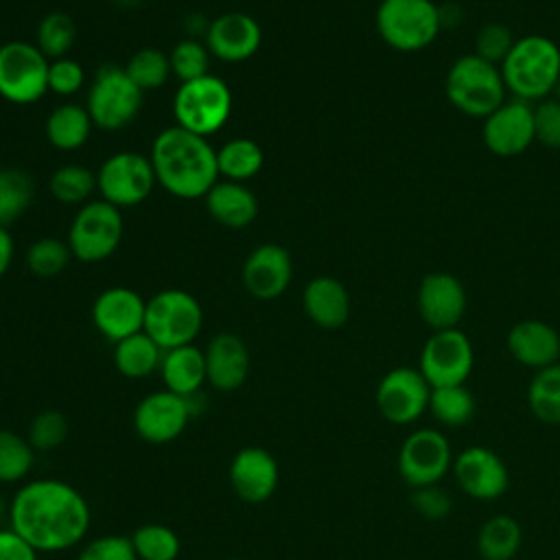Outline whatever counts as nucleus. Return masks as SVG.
Instances as JSON below:
<instances>
[{
  "label": "nucleus",
  "mask_w": 560,
  "mask_h": 560,
  "mask_svg": "<svg viewBox=\"0 0 560 560\" xmlns=\"http://www.w3.org/2000/svg\"><path fill=\"white\" fill-rule=\"evenodd\" d=\"M186 398L168 389L147 394L133 409V429L149 444H166L179 438L190 420Z\"/></svg>",
  "instance_id": "nucleus-18"
},
{
  "label": "nucleus",
  "mask_w": 560,
  "mask_h": 560,
  "mask_svg": "<svg viewBox=\"0 0 560 560\" xmlns=\"http://www.w3.org/2000/svg\"><path fill=\"white\" fill-rule=\"evenodd\" d=\"M120 2H125V4H133V2H138V0H120Z\"/></svg>",
  "instance_id": "nucleus-53"
},
{
  "label": "nucleus",
  "mask_w": 560,
  "mask_h": 560,
  "mask_svg": "<svg viewBox=\"0 0 560 560\" xmlns=\"http://www.w3.org/2000/svg\"><path fill=\"white\" fill-rule=\"evenodd\" d=\"M527 405L542 424H560V361L534 372L527 385Z\"/></svg>",
  "instance_id": "nucleus-32"
},
{
  "label": "nucleus",
  "mask_w": 560,
  "mask_h": 560,
  "mask_svg": "<svg viewBox=\"0 0 560 560\" xmlns=\"http://www.w3.org/2000/svg\"><path fill=\"white\" fill-rule=\"evenodd\" d=\"M35 451L28 440L15 431L0 429V483H15L28 475Z\"/></svg>",
  "instance_id": "nucleus-37"
},
{
  "label": "nucleus",
  "mask_w": 560,
  "mask_h": 560,
  "mask_svg": "<svg viewBox=\"0 0 560 560\" xmlns=\"http://www.w3.org/2000/svg\"><path fill=\"white\" fill-rule=\"evenodd\" d=\"M483 147L497 158H516L534 142V105L508 96L490 116L481 120Z\"/></svg>",
  "instance_id": "nucleus-15"
},
{
  "label": "nucleus",
  "mask_w": 560,
  "mask_h": 560,
  "mask_svg": "<svg viewBox=\"0 0 560 560\" xmlns=\"http://www.w3.org/2000/svg\"><path fill=\"white\" fill-rule=\"evenodd\" d=\"M160 374L166 389L173 394L190 396L195 392H201V385L206 383L203 350L197 348L195 343L164 350Z\"/></svg>",
  "instance_id": "nucleus-27"
},
{
  "label": "nucleus",
  "mask_w": 560,
  "mask_h": 560,
  "mask_svg": "<svg viewBox=\"0 0 560 560\" xmlns=\"http://www.w3.org/2000/svg\"><path fill=\"white\" fill-rule=\"evenodd\" d=\"M206 381L219 392L238 389L249 374V350L238 335H214L206 350Z\"/></svg>",
  "instance_id": "nucleus-24"
},
{
  "label": "nucleus",
  "mask_w": 560,
  "mask_h": 560,
  "mask_svg": "<svg viewBox=\"0 0 560 560\" xmlns=\"http://www.w3.org/2000/svg\"><path fill=\"white\" fill-rule=\"evenodd\" d=\"M208 59H210L208 46H203L195 37L182 39L173 46V50L168 55L171 74H175L179 79V83L199 79V77L208 74Z\"/></svg>",
  "instance_id": "nucleus-41"
},
{
  "label": "nucleus",
  "mask_w": 560,
  "mask_h": 560,
  "mask_svg": "<svg viewBox=\"0 0 560 560\" xmlns=\"http://www.w3.org/2000/svg\"><path fill=\"white\" fill-rule=\"evenodd\" d=\"M265 155L258 142L249 138H234L221 144L217 151V166L219 175H223L230 182H245L254 177L262 168Z\"/></svg>",
  "instance_id": "nucleus-33"
},
{
  "label": "nucleus",
  "mask_w": 560,
  "mask_h": 560,
  "mask_svg": "<svg viewBox=\"0 0 560 560\" xmlns=\"http://www.w3.org/2000/svg\"><path fill=\"white\" fill-rule=\"evenodd\" d=\"M438 11H440V24H442V31L444 28H457L462 22H464V9L455 2H442L438 4Z\"/></svg>",
  "instance_id": "nucleus-49"
},
{
  "label": "nucleus",
  "mask_w": 560,
  "mask_h": 560,
  "mask_svg": "<svg viewBox=\"0 0 560 560\" xmlns=\"http://www.w3.org/2000/svg\"><path fill=\"white\" fill-rule=\"evenodd\" d=\"M551 96L560 101V81H558V85H556V90H553V94H551Z\"/></svg>",
  "instance_id": "nucleus-52"
},
{
  "label": "nucleus",
  "mask_w": 560,
  "mask_h": 560,
  "mask_svg": "<svg viewBox=\"0 0 560 560\" xmlns=\"http://www.w3.org/2000/svg\"><path fill=\"white\" fill-rule=\"evenodd\" d=\"M230 560H245V558H230Z\"/></svg>",
  "instance_id": "nucleus-54"
},
{
  "label": "nucleus",
  "mask_w": 560,
  "mask_h": 560,
  "mask_svg": "<svg viewBox=\"0 0 560 560\" xmlns=\"http://www.w3.org/2000/svg\"><path fill=\"white\" fill-rule=\"evenodd\" d=\"M416 306L431 330L457 328L468 306L466 287L448 271H429L418 284Z\"/></svg>",
  "instance_id": "nucleus-16"
},
{
  "label": "nucleus",
  "mask_w": 560,
  "mask_h": 560,
  "mask_svg": "<svg viewBox=\"0 0 560 560\" xmlns=\"http://www.w3.org/2000/svg\"><path fill=\"white\" fill-rule=\"evenodd\" d=\"M523 545L521 523L510 514H494L479 527L477 551L481 560H512Z\"/></svg>",
  "instance_id": "nucleus-29"
},
{
  "label": "nucleus",
  "mask_w": 560,
  "mask_h": 560,
  "mask_svg": "<svg viewBox=\"0 0 560 560\" xmlns=\"http://www.w3.org/2000/svg\"><path fill=\"white\" fill-rule=\"evenodd\" d=\"M514 42L516 37L503 22H488L475 35V55L494 66H501Z\"/></svg>",
  "instance_id": "nucleus-43"
},
{
  "label": "nucleus",
  "mask_w": 560,
  "mask_h": 560,
  "mask_svg": "<svg viewBox=\"0 0 560 560\" xmlns=\"http://www.w3.org/2000/svg\"><path fill=\"white\" fill-rule=\"evenodd\" d=\"M158 184L179 199H199L219 182L217 151L208 138L177 125L162 129L151 147Z\"/></svg>",
  "instance_id": "nucleus-2"
},
{
  "label": "nucleus",
  "mask_w": 560,
  "mask_h": 560,
  "mask_svg": "<svg viewBox=\"0 0 560 560\" xmlns=\"http://www.w3.org/2000/svg\"><path fill=\"white\" fill-rule=\"evenodd\" d=\"M33 179L22 168H0V225L18 221L33 201Z\"/></svg>",
  "instance_id": "nucleus-34"
},
{
  "label": "nucleus",
  "mask_w": 560,
  "mask_h": 560,
  "mask_svg": "<svg viewBox=\"0 0 560 560\" xmlns=\"http://www.w3.org/2000/svg\"><path fill=\"white\" fill-rule=\"evenodd\" d=\"M162 354L164 350L144 330L114 343L116 370L127 378H144L160 370Z\"/></svg>",
  "instance_id": "nucleus-30"
},
{
  "label": "nucleus",
  "mask_w": 560,
  "mask_h": 560,
  "mask_svg": "<svg viewBox=\"0 0 560 560\" xmlns=\"http://www.w3.org/2000/svg\"><path fill=\"white\" fill-rule=\"evenodd\" d=\"M230 486L245 503L267 501L278 486V462L262 446H245L230 462Z\"/></svg>",
  "instance_id": "nucleus-21"
},
{
  "label": "nucleus",
  "mask_w": 560,
  "mask_h": 560,
  "mask_svg": "<svg viewBox=\"0 0 560 560\" xmlns=\"http://www.w3.org/2000/svg\"><path fill=\"white\" fill-rule=\"evenodd\" d=\"M429 411L440 424L459 429L472 420L477 411V400L466 385L431 387Z\"/></svg>",
  "instance_id": "nucleus-31"
},
{
  "label": "nucleus",
  "mask_w": 560,
  "mask_h": 560,
  "mask_svg": "<svg viewBox=\"0 0 560 560\" xmlns=\"http://www.w3.org/2000/svg\"><path fill=\"white\" fill-rule=\"evenodd\" d=\"M125 72L142 92L158 90L171 74V61L168 55L158 48H140L125 63Z\"/></svg>",
  "instance_id": "nucleus-39"
},
{
  "label": "nucleus",
  "mask_w": 560,
  "mask_h": 560,
  "mask_svg": "<svg viewBox=\"0 0 560 560\" xmlns=\"http://www.w3.org/2000/svg\"><path fill=\"white\" fill-rule=\"evenodd\" d=\"M0 560H37V551L9 527L0 529Z\"/></svg>",
  "instance_id": "nucleus-48"
},
{
  "label": "nucleus",
  "mask_w": 560,
  "mask_h": 560,
  "mask_svg": "<svg viewBox=\"0 0 560 560\" xmlns=\"http://www.w3.org/2000/svg\"><path fill=\"white\" fill-rule=\"evenodd\" d=\"M144 313L147 302L127 287H109L101 291L92 304V322L112 343L144 330Z\"/></svg>",
  "instance_id": "nucleus-19"
},
{
  "label": "nucleus",
  "mask_w": 560,
  "mask_h": 560,
  "mask_svg": "<svg viewBox=\"0 0 560 560\" xmlns=\"http://www.w3.org/2000/svg\"><path fill=\"white\" fill-rule=\"evenodd\" d=\"M66 438H68V420L61 411H55V409L39 411L31 420L28 433H26V440L33 446V451H52L61 446Z\"/></svg>",
  "instance_id": "nucleus-42"
},
{
  "label": "nucleus",
  "mask_w": 560,
  "mask_h": 560,
  "mask_svg": "<svg viewBox=\"0 0 560 560\" xmlns=\"http://www.w3.org/2000/svg\"><path fill=\"white\" fill-rule=\"evenodd\" d=\"M453 472L464 494L477 501H494L508 492L510 470L488 446H466L453 459Z\"/></svg>",
  "instance_id": "nucleus-17"
},
{
  "label": "nucleus",
  "mask_w": 560,
  "mask_h": 560,
  "mask_svg": "<svg viewBox=\"0 0 560 560\" xmlns=\"http://www.w3.org/2000/svg\"><path fill=\"white\" fill-rule=\"evenodd\" d=\"M411 508L427 521H442L451 514L453 499L440 483L420 486L411 490Z\"/></svg>",
  "instance_id": "nucleus-45"
},
{
  "label": "nucleus",
  "mask_w": 560,
  "mask_h": 560,
  "mask_svg": "<svg viewBox=\"0 0 560 560\" xmlns=\"http://www.w3.org/2000/svg\"><path fill=\"white\" fill-rule=\"evenodd\" d=\"M508 352L525 368L542 370L560 361V332L542 319H521L505 337Z\"/></svg>",
  "instance_id": "nucleus-23"
},
{
  "label": "nucleus",
  "mask_w": 560,
  "mask_h": 560,
  "mask_svg": "<svg viewBox=\"0 0 560 560\" xmlns=\"http://www.w3.org/2000/svg\"><path fill=\"white\" fill-rule=\"evenodd\" d=\"M499 70L510 96L538 103L549 98L560 81V46L538 33L516 37Z\"/></svg>",
  "instance_id": "nucleus-3"
},
{
  "label": "nucleus",
  "mask_w": 560,
  "mask_h": 560,
  "mask_svg": "<svg viewBox=\"0 0 560 560\" xmlns=\"http://www.w3.org/2000/svg\"><path fill=\"white\" fill-rule=\"evenodd\" d=\"M431 385L418 368L398 365L383 374L376 385V409L392 424H411L429 409Z\"/></svg>",
  "instance_id": "nucleus-13"
},
{
  "label": "nucleus",
  "mask_w": 560,
  "mask_h": 560,
  "mask_svg": "<svg viewBox=\"0 0 560 560\" xmlns=\"http://www.w3.org/2000/svg\"><path fill=\"white\" fill-rule=\"evenodd\" d=\"M201 304L184 289H164L147 302L144 332L162 350L192 343L201 332Z\"/></svg>",
  "instance_id": "nucleus-7"
},
{
  "label": "nucleus",
  "mask_w": 560,
  "mask_h": 560,
  "mask_svg": "<svg viewBox=\"0 0 560 560\" xmlns=\"http://www.w3.org/2000/svg\"><path fill=\"white\" fill-rule=\"evenodd\" d=\"M302 306L306 317L324 330L341 328L352 308L346 284L332 276L313 278L302 293Z\"/></svg>",
  "instance_id": "nucleus-25"
},
{
  "label": "nucleus",
  "mask_w": 560,
  "mask_h": 560,
  "mask_svg": "<svg viewBox=\"0 0 560 560\" xmlns=\"http://www.w3.org/2000/svg\"><path fill=\"white\" fill-rule=\"evenodd\" d=\"M374 24L378 37L398 52H420L442 33L433 0H381Z\"/></svg>",
  "instance_id": "nucleus-5"
},
{
  "label": "nucleus",
  "mask_w": 560,
  "mask_h": 560,
  "mask_svg": "<svg viewBox=\"0 0 560 560\" xmlns=\"http://www.w3.org/2000/svg\"><path fill=\"white\" fill-rule=\"evenodd\" d=\"M9 523L37 553L66 551L85 538L90 505L61 479H33L13 494Z\"/></svg>",
  "instance_id": "nucleus-1"
},
{
  "label": "nucleus",
  "mask_w": 560,
  "mask_h": 560,
  "mask_svg": "<svg viewBox=\"0 0 560 560\" xmlns=\"http://www.w3.org/2000/svg\"><path fill=\"white\" fill-rule=\"evenodd\" d=\"M92 127L94 122L88 114V107L63 103L50 112L46 120V138L59 151H74L88 142Z\"/></svg>",
  "instance_id": "nucleus-28"
},
{
  "label": "nucleus",
  "mask_w": 560,
  "mask_h": 560,
  "mask_svg": "<svg viewBox=\"0 0 560 560\" xmlns=\"http://www.w3.org/2000/svg\"><path fill=\"white\" fill-rule=\"evenodd\" d=\"M77 560H138L131 536L107 534L83 545Z\"/></svg>",
  "instance_id": "nucleus-44"
},
{
  "label": "nucleus",
  "mask_w": 560,
  "mask_h": 560,
  "mask_svg": "<svg viewBox=\"0 0 560 560\" xmlns=\"http://www.w3.org/2000/svg\"><path fill=\"white\" fill-rule=\"evenodd\" d=\"M85 107L94 127L118 131L138 116L142 90L129 79L125 68L103 66L92 81Z\"/></svg>",
  "instance_id": "nucleus-8"
},
{
  "label": "nucleus",
  "mask_w": 560,
  "mask_h": 560,
  "mask_svg": "<svg viewBox=\"0 0 560 560\" xmlns=\"http://www.w3.org/2000/svg\"><path fill=\"white\" fill-rule=\"evenodd\" d=\"M50 195L68 206H83L96 190V175L81 164L59 166L48 182Z\"/></svg>",
  "instance_id": "nucleus-35"
},
{
  "label": "nucleus",
  "mask_w": 560,
  "mask_h": 560,
  "mask_svg": "<svg viewBox=\"0 0 560 560\" xmlns=\"http://www.w3.org/2000/svg\"><path fill=\"white\" fill-rule=\"evenodd\" d=\"M475 368V348L459 328L433 330L420 350L418 370L431 387L466 385Z\"/></svg>",
  "instance_id": "nucleus-11"
},
{
  "label": "nucleus",
  "mask_w": 560,
  "mask_h": 560,
  "mask_svg": "<svg viewBox=\"0 0 560 560\" xmlns=\"http://www.w3.org/2000/svg\"><path fill=\"white\" fill-rule=\"evenodd\" d=\"M13 252H15L13 238H11L9 230L4 225H0V278L9 271L11 260H13Z\"/></svg>",
  "instance_id": "nucleus-50"
},
{
  "label": "nucleus",
  "mask_w": 560,
  "mask_h": 560,
  "mask_svg": "<svg viewBox=\"0 0 560 560\" xmlns=\"http://www.w3.org/2000/svg\"><path fill=\"white\" fill-rule=\"evenodd\" d=\"M83 79H85V72L81 63L70 57L52 59L48 63V92L70 96L83 85Z\"/></svg>",
  "instance_id": "nucleus-47"
},
{
  "label": "nucleus",
  "mask_w": 560,
  "mask_h": 560,
  "mask_svg": "<svg viewBox=\"0 0 560 560\" xmlns=\"http://www.w3.org/2000/svg\"><path fill=\"white\" fill-rule=\"evenodd\" d=\"M536 142L547 149H560V101L549 96L534 105Z\"/></svg>",
  "instance_id": "nucleus-46"
},
{
  "label": "nucleus",
  "mask_w": 560,
  "mask_h": 560,
  "mask_svg": "<svg viewBox=\"0 0 560 560\" xmlns=\"http://www.w3.org/2000/svg\"><path fill=\"white\" fill-rule=\"evenodd\" d=\"M122 238L120 208L98 199L88 201L74 214L68 230V247L74 258L83 262H98L109 258Z\"/></svg>",
  "instance_id": "nucleus-9"
},
{
  "label": "nucleus",
  "mask_w": 560,
  "mask_h": 560,
  "mask_svg": "<svg viewBox=\"0 0 560 560\" xmlns=\"http://www.w3.org/2000/svg\"><path fill=\"white\" fill-rule=\"evenodd\" d=\"M293 278V262L287 247L265 243L249 252L243 265V284L249 295L258 300H273L282 295Z\"/></svg>",
  "instance_id": "nucleus-20"
},
{
  "label": "nucleus",
  "mask_w": 560,
  "mask_h": 560,
  "mask_svg": "<svg viewBox=\"0 0 560 560\" xmlns=\"http://www.w3.org/2000/svg\"><path fill=\"white\" fill-rule=\"evenodd\" d=\"M258 22L241 11H230L212 20L206 28V46L221 61L238 63L249 59L260 46Z\"/></svg>",
  "instance_id": "nucleus-22"
},
{
  "label": "nucleus",
  "mask_w": 560,
  "mask_h": 560,
  "mask_svg": "<svg viewBox=\"0 0 560 560\" xmlns=\"http://www.w3.org/2000/svg\"><path fill=\"white\" fill-rule=\"evenodd\" d=\"M451 468V444L438 429H418L400 444L398 472L409 488L440 483Z\"/></svg>",
  "instance_id": "nucleus-14"
},
{
  "label": "nucleus",
  "mask_w": 560,
  "mask_h": 560,
  "mask_svg": "<svg viewBox=\"0 0 560 560\" xmlns=\"http://www.w3.org/2000/svg\"><path fill=\"white\" fill-rule=\"evenodd\" d=\"M155 184L158 179L151 160L136 151H118L109 155L96 173L101 199L116 208L142 203Z\"/></svg>",
  "instance_id": "nucleus-12"
},
{
  "label": "nucleus",
  "mask_w": 560,
  "mask_h": 560,
  "mask_svg": "<svg viewBox=\"0 0 560 560\" xmlns=\"http://www.w3.org/2000/svg\"><path fill=\"white\" fill-rule=\"evenodd\" d=\"M4 512H7V505H4V497L0 494V518L4 516Z\"/></svg>",
  "instance_id": "nucleus-51"
},
{
  "label": "nucleus",
  "mask_w": 560,
  "mask_h": 560,
  "mask_svg": "<svg viewBox=\"0 0 560 560\" xmlns=\"http://www.w3.org/2000/svg\"><path fill=\"white\" fill-rule=\"evenodd\" d=\"M210 217L225 228H245L258 214V199L243 182L221 179L206 192Z\"/></svg>",
  "instance_id": "nucleus-26"
},
{
  "label": "nucleus",
  "mask_w": 560,
  "mask_h": 560,
  "mask_svg": "<svg viewBox=\"0 0 560 560\" xmlns=\"http://www.w3.org/2000/svg\"><path fill=\"white\" fill-rule=\"evenodd\" d=\"M173 114L177 127L197 136H212L232 114V92L228 83L214 74L179 83L173 98Z\"/></svg>",
  "instance_id": "nucleus-6"
},
{
  "label": "nucleus",
  "mask_w": 560,
  "mask_h": 560,
  "mask_svg": "<svg viewBox=\"0 0 560 560\" xmlns=\"http://www.w3.org/2000/svg\"><path fill=\"white\" fill-rule=\"evenodd\" d=\"M131 545L138 560H175L179 556V536L162 523L140 525L131 534Z\"/></svg>",
  "instance_id": "nucleus-36"
},
{
  "label": "nucleus",
  "mask_w": 560,
  "mask_h": 560,
  "mask_svg": "<svg viewBox=\"0 0 560 560\" xmlns=\"http://www.w3.org/2000/svg\"><path fill=\"white\" fill-rule=\"evenodd\" d=\"M48 59L37 44L0 46V96L13 105L37 103L48 92Z\"/></svg>",
  "instance_id": "nucleus-10"
},
{
  "label": "nucleus",
  "mask_w": 560,
  "mask_h": 560,
  "mask_svg": "<svg viewBox=\"0 0 560 560\" xmlns=\"http://www.w3.org/2000/svg\"><path fill=\"white\" fill-rule=\"evenodd\" d=\"M70 256H72V252L68 247V243H63L55 236H42L28 247L26 265H28L31 273L37 278H55L66 269Z\"/></svg>",
  "instance_id": "nucleus-40"
},
{
  "label": "nucleus",
  "mask_w": 560,
  "mask_h": 560,
  "mask_svg": "<svg viewBox=\"0 0 560 560\" xmlns=\"http://www.w3.org/2000/svg\"><path fill=\"white\" fill-rule=\"evenodd\" d=\"M77 39V24L63 11H50L37 26V48L46 59H61Z\"/></svg>",
  "instance_id": "nucleus-38"
},
{
  "label": "nucleus",
  "mask_w": 560,
  "mask_h": 560,
  "mask_svg": "<svg viewBox=\"0 0 560 560\" xmlns=\"http://www.w3.org/2000/svg\"><path fill=\"white\" fill-rule=\"evenodd\" d=\"M444 94L457 112L481 120L508 98L499 66L477 57L475 52L462 55L448 66Z\"/></svg>",
  "instance_id": "nucleus-4"
}]
</instances>
